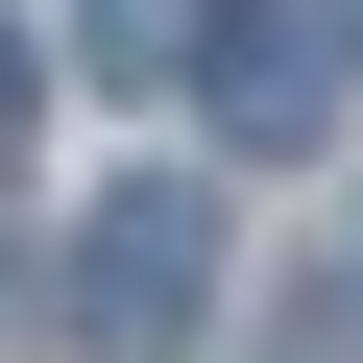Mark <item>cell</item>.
I'll return each mask as SVG.
<instances>
[{"mask_svg":"<svg viewBox=\"0 0 363 363\" xmlns=\"http://www.w3.org/2000/svg\"><path fill=\"white\" fill-rule=\"evenodd\" d=\"M194 315H218V194L194 169H145V194L73 218V339L97 363H194Z\"/></svg>","mask_w":363,"mask_h":363,"instance_id":"1","label":"cell"},{"mask_svg":"<svg viewBox=\"0 0 363 363\" xmlns=\"http://www.w3.org/2000/svg\"><path fill=\"white\" fill-rule=\"evenodd\" d=\"M339 49H363V25H315V0H194V121H218L242 169H291V145L339 121Z\"/></svg>","mask_w":363,"mask_h":363,"instance_id":"2","label":"cell"},{"mask_svg":"<svg viewBox=\"0 0 363 363\" xmlns=\"http://www.w3.org/2000/svg\"><path fill=\"white\" fill-rule=\"evenodd\" d=\"M25 121H49V49H25V25H0V169H25Z\"/></svg>","mask_w":363,"mask_h":363,"instance_id":"3","label":"cell"},{"mask_svg":"<svg viewBox=\"0 0 363 363\" xmlns=\"http://www.w3.org/2000/svg\"><path fill=\"white\" fill-rule=\"evenodd\" d=\"M339 25H363V0H339Z\"/></svg>","mask_w":363,"mask_h":363,"instance_id":"4","label":"cell"}]
</instances>
